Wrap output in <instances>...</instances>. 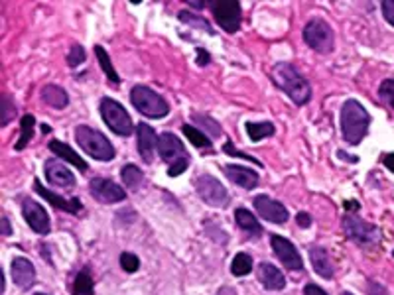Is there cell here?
Here are the masks:
<instances>
[{
    "mask_svg": "<svg viewBox=\"0 0 394 295\" xmlns=\"http://www.w3.org/2000/svg\"><path fill=\"white\" fill-rule=\"evenodd\" d=\"M276 132L274 130V124L272 122H248L246 124V134L253 142H260L264 138H268Z\"/></svg>",
    "mask_w": 394,
    "mask_h": 295,
    "instance_id": "obj_25",
    "label": "cell"
},
{
    "mask_svg": "<svg viewBox=\"0 0 394 295\" xmlns=\"http://www.w3.org/2000/svg\"><path fill=\"white\" fill-rule=\"evenodd\" d=\"M101 114H103V121L107 122V126L115 134L130 136L135 132V126H132V121H130L128 112L117 101L103 99L101 101Z\"/></svg>",
    "mask_w": 394,
    "mask_h": 295,
    "instance_id": "obj_5",
    "label": "cell"
},
{
    "mask_svg": "<svg viewBox=\"0 0 394 295\" xmlns=\"http://www.w3.org/2000/svg\"><path fill=\"white\" fill-rule=\"evenodd\" d=\"M270 242L274 254L278 256V260L284 264V268L292 269V272H302L304 269V262H302L298 250H296V246L292 242L286 241L284 236H278V234H274Z\"/></svg>",
    "mask_w": 394,
    "mask_h": 295,
    "instance_id": "obj_11",
    "label": "cell"
},
{
    "mask_svg": "<svg viewBox=\"0 0 394 295\" xmlns=\"http://www.w3.org/2000/svg\"><path fill=\"white\" fill-rule=\"evenodd\" d=\"M121 266H123L124 272L135 274L138 266H140V260H138V256H135L132 252H124V254L121 256Z\"/></svg>",
    "mask_w": 394,
    "mask_h": 295,
    "instance_id": "obj_34",
    "label": "cell"
},
{
    "mask_svg": "<svg viewBox=\"0 0 394 295\" xmlns=\"http://www.w3.org/2000/svg\"><path fill=\"white\" fill-rule=\"evenodd\" d=\"M255 207L259 211V215L264 218V221H270L274 225H284L288 221V209H286L282 203L274 201L268 195H259L255 197Z\"/></svg>",
    "mask_w": 394,
    "mask_h": 295,
    "instance_id": "obj_12",
    "label": "cell"
},
{
    "mask_svg": "<svg viewBox=\"0 0 394 295\" xmlns=\"http://www.w3.org/2000/svg\"><path fill=\"white\" fill-rule=\"evenodd\" d=\"M304 41L317 54H329L333 50V30L327 22L315 18L304 28Z\"/></svg>",
    "mask_w": 394,
    "mask_h": 295,
    "instance_id": "obj_6",
    "label": "cell"
},
{
    "mask_svg": "<svg viewBox=\"0 0 394 295\" xmlns=\"http://www.w3.org/2000/svg\"><path fill=\"white\" fill-rule=\"evenodd\" d=\"M95 55H97V59H99V63H101V69L105 71V75L109 77L110 83H112V85H119L121 79H119L117 71H115L112 63H110L109 54L105 52V48H103V45H95Z\"/></svg>",
    "mask_w": 394,
    "mask_h": 295,
    "instance_id": "obj_26",
    "label": "cell"
},
{
    "mask_svg": "<svg viewBox=\"0 0 394 295\" xmlns=\"http://www.w3.org/2000/svg\"><path fill=\"white\" fill-rule=\"evenodd\" d=\"M195 189H197V195H199L207 205H211V207H223V205H227V201H229L227 189L223 187L221 181H217V179L211 177V175L197 177Z\"/></svg>",
    "mask_w": 394,
    "mask_h": 295,
    "instance_id": "obj_7",
    "label": "cell"
},
{
    "mask_svg": "<svg viewBox=\"0 0 394 295\" xmlns=\"http://www.w3.org/2000/svg\"><path fill=\"white\" fill-rule=\"evenodd\" d=\"M235 221H237V225L243 228L245 232H248L250 236L259 238L260 234H262L260 223L255 218V215H253L250 211H246V209H237V211H235Z\"/></svg>",
    "mask_w": 394,
    "mask_h": 295,
    "instance_id": "obj_24",
    "label": "cell"
},
{
    "mask_svg": "<svg viewBox=\"0 0 394 295\" xmlns=\"http://www.w3.org/2000/svg\"><path fill=\"white\" fill-rule=\"evenodd\" d=\"M158 154L162 156L164 161H168L170 165H174L177 161L188 160V154H186V148L179 142V138L174 134H162L158 136Z\"/></svg>",
    "mask_w": 394,
    "mask_h": 295,
    "instance_id": "obj_14",
    "label": "cell"
},
{
    "mask_svg": "<svg viewBox=\"0 0 394 295\" xmlns=\"http://www.w3.org/2000/svg\"><path fill=\"white\" fill-rule=\"evenodd\" d=\"M2 234H4V236H8V234H10V223H8V218H6V216L2 218Z\"/></svg>",
    "mask_w": 394,
    "mask_h": 295,
    "instance_id": "obj_45",
    "label": "cell"
},
{
    "mask_svg": "<svg viewBox=\"0 0 394 295\" xmlns=\"http://www.w3.org/2000/svg\"><path fill=\"white\" fill-rule=\"evenodd\" d=\"M382 161H384V165H386V167H388V170L394 174V154H386Z\"/></svg>",
    "mask_w": 394,
    "mask_h": 295,
    "instance_id": "obj_44",
    "label": "cell"
},
{
    "mask_svg": "<svg viewBox=\"0 0 394 295\" xmlns=\"http://www.w3.org/2000/svg\"><path fill=\"white\" fill-rule=\"evenodd\" d=\"M34 124H36V121H34L32 114H24V116H22V122H20L22 134H20L18 142H16V146H14L16 150H24L28 142L32 140V136H34Z\"/></svg>",
    "mask_w": 394,
    "mask_h": 295,
    "instance_id": "obj_28",
    "label": "cell"
},
{
    "mask_svg": "<svg viewBox=\"0 0 394 295\" xmlns=\"http://www.w3.org/2000/svg\"><path fill=\"white\" fill-rule=\"evenodd\" d=\"M379 94L388 107L394 108V79L382 81L381 87H379Z\"/></svg>",
    "mask_w": 394,
    "mask_h": 295,
    "instance_id": "obj_33",
    "label": "cell"
},
{
    "mask_svg": "<svg viewBox=\"0 0 394 295\" xmlns=\"http://www.w3.org/2000/svg\"><path fill=\"white\" fill-rule=\"evenodd\" d=\"M231 272L233 276H237V278H243L246 274H250L253 272V258L245 254V252H239V254L235 256V260H233Z\"/></svg>",
    "mask_w": 394,
    "mask_h": 295,
    "instance_id": "obj_27",
    "label": "cell"
},
{
    "mask_svg": "<svg viewBox=\"0 0 394 295\" xmlns=\"http://www.w3.org/2000/svg\"><path fill=\"white\" fill-rule=\"evenodd\" d=\"M136 136H138V154L146 163L154 161V154L158 150V136L154 128L148 124H138L136 126Z\"/></svg>",
    "mask_w": 394,
    "mask_h": 295,
    "instance_id": "obj_15",
    "label": "cell"
},
{
    "mask_svg": "<svg viewBox=\"0 0 394 295\" xmlns=\"http://www.w3.org/2000/svg\"><path fill=\"white\" fill-rule=\"evenodd\" d=\"M188 165H190V158L188 160H181L174 163V165H170V170H168V175L170 177H177L179 174H184L186 170H188Z\"/></svg>",
    "mask_w": 394,
    "mask_h": 295,
    "instance_id": "obj_39",
    "label": "cell"
},
{
    "mask_svg": "<svg viewBox=\"0 0 394 295\" xmlns=\"http://www.w3.org/2000/svg\"><path fill=\"white\" fill-rule=\"evenodd\" d=\"M121 177H123L126 189H138L142 183V172L136 165H124L121 170Z\"/></svg>",
    "mask_w": 394,
    "mask_h": 295,
    "instance_id": "obj_29",
    "label": "cell"
},
{
    "mask_svg": "<svg viewBox=\"0 0 394 295\" xmlns=\"http://www.w3.org/2000/svg\"><path fill=\"white\" fill-rule=\"evenodd\" d=\"M12 280L14 283L20 285L22 289H28L32 283L36 282V269H34L30 260H26V258H14Z\"/></svg>",
    "mask_w": 394,
    "mask_h": 295,
    "instance_id": "obj_20",
    "label": "cell"
},
{
    "mask_svg": "<svg viewBox=\"0 0 394 295\" xmlns=\"http://www.w3.org/2000/svg\"><path fill=\"white\" fill-rule=\"evenodd\" d=\"M89 189H91V195L95 197L97 201L101 203H121L126 199V191L121 185H117L115 181L105 179V177H95L89 181Z\"/></svg>",
    "mask_w": 394,
    "mask_h": 295,
    "instance_id": "obj_10",
    "label": "cell"
},
{
    "mask_svg": "<svg viewBox=\"0 0 394 295\" xmlns=\"http://www.w3.org/2000/svg\"><path fill=\"white\" fill-rule=\"evenodd\" d=\"M296 221H298V227L302 228H310V225H312V216L308 213H298Z\"/></svg>",
    "mask_w": 394,
    "mask_h": 295,
    "instance_id": "obj_41",
    "label": "cell"
},
{
    "mask_svg": "<svg viewBox=\"0 0 394 295\" xmlns=\"http://www.w3.org/2000/svg\"><path fill=\"white\" fill-rule=\"evenodd\" d=\"M85 61V50H83L81 45H73L71 50H69V55H68V65L69 68H77L79 63Z\"/></svg>",
    "mask_w": 394,
    "mask_h": 295,
    "instance_id": "obj_35",
    "label": "cell"
},
{
    "mask_svg": "<svg viewBox=\"0 0 394 295\" xmlns=\"http://www.w3.org/2000/svg\"><path fill=\"white\" fill-rule=\"evenodd\" d=\"M22 215L26 218V223L30 225V228L38 234H48L50 232V216L46 213V209L41 207L40 203L36 201H24V207H22Z\"/></svg>",
    "mask_w": 394,
    "mask_h": 295,
    "instance_id": "obj_13",
    "label": "cell"
},
{
    "mask_svg": "<svg viewBox=\"0 0 394 295\" xmlns=\"http://www.w3.org/2000/svg\"><path fill=\"white\" fill-rule=\"evenodd\" d=\"M41 101L54 108H66L69 105L68 93L57 85H46L41 89Z\"/></svg>",
    "mask_w": 394,
    "mask_h": 295,
    "instance_id": "obj_22",
    "label": "cell"
},
{
    "mask_svg": "<svg viewBox=\"0 0 394 295\" xmlns=\"http://www.w3.org/2000/svg\"><path fill=\"white\" fill-rule=\"evenodd\" d=\"M310 258H312V266L313 269L324 278V280H329L333 278V264H331V258L327 254L324 248L315 246L310 250Z\"/></svg>",
    "mask_w": 394,
    "mask_h": 295,
    "instance_id": "obj_21",
    "label": "cell"
},
{
    "mask_svg": "<svg viewBox=\"0 0 394 295\" xmlns=\"http://www.w3.org/2000/svg\"><path fill=\"white\" fill-rule=\"evenodd\" d=\"M193 122L201 124L205 130H207V134L211 136V138H219V136H221V126H219L213 119L204 116V114H193Z\"/></svg>",
    "mask_w": 394,
    "mask_h": 295,
    "instance_id": "obj_32",
    "label": "cell"
},
{
    "mask_svg": "<svg viewBox=\"0 0 394 295\" xmlns=\"http://www.w3.org/2000/svg\"><path fill=\"white\" fill-rule=\"evenodd\" d=\"M184 134L190 138V142L195 148H211V142H209V138L205 136V132L197 130V128H193L190 124L184 126Z\"/></svg>",
    "mask_w": 394,
    "mask_h": 295,
    "instance_id": "obj_31",
    "label": "cell"
},
{
    "mask_svg": "<svg viewBox=\"0 0 394 295\" xmlns=\"http://www.w3.org/2000/svg\"><path fill=\"white\" fill-rule=\"evenodd\" d=\"M41 130H43V134H48V132H52V126L43 124V126H41Z\"/></svg>",
    "mask_w": 394,
    "mask_h": 295,
    "instance_id": "obj_48",
    "label": "cell"
},
{
    "mask_svg": "<svg viewBox=\"0 0 394 295\" xmlns=\"http://www.w3.org/2000/svg\"><path fill=\"white\" fill-rule=\"evenodd\" d=\"M75 140L95 160L110 161L115 158V148L107 140V136L101 134L99 130L91 128V126H85V124L77 126L75 128Z\"/></svg>",
    "mask_w": 394,
    "mask_h": 295,
    "instance_id": "obj_3",
    "label": "cell"
},
{
    "mask_svg": "<svg viewBox=\"0 0 394 295\" xmlns=\"http://www.w3.org/2000/svg\"><path fill=\"white\" fill-rule=\"evenodd\" d=\"M36 295H46V294H36Z\"/></svg>",
    "mask_w": 394,
    "mask_h": 295,
    "instance_id": "obj_50",
    "label": "cell"
},
{
    "mask_svg": "<svg viewBox=\"0 0 394 295\" xmlns=\"http://www.w3.org/2000/svg\"><path fill=\"white\" fill-rule=\"evenodd\" d=\"M382 16L386 18V22L394 26V0H384L382 2Z\"/></svg>",
    "mask_w": 394,
    "mask_h": 295,
    "instance_id": "obj_38",
    "label": "cell"
},
{
    "mask_svg": "<svg viewBox=\"0 0 394 295\" xmlns=\"http://www.w3.org/2000/svg\"><path fill=\"white\" fill-rule=\"evenodd\" d=\"M272 79L296 105H306L312 96L310 83L304 79L290 63H276L272 69Z\"/></svg>",
    "mask_w": 394,
    "mask_h": 295,
    "instance_id": "obj_2",
    "label": "cell"
},
{
    "mask_svg": "<svg viewBox=\"0 0 394 295\" xmlns=\"http://www.w3.org/2000/svg\"><path fill=\"white\" fill-rule=\"evenodd\" d=\"M34 187H36V191L40 193L43 199H48V201L52 203L55 209H59V211H66V213H71V215H77V213L81 211L83 205L79 199H63V197L55 195V193H52V191H48V189L43 187L38 179L34 181Z\"/></svg>",
    "mask_w": 394,
    "mask_h": 295,
    "instance_id": "obj_18",
    "label": "cell"
},
{
    "mask_svg": "<svg viewBox=\"0 0 394 295\" xmlns=\"http://www.w3.org/2000/svg\"><path fill=\"white\" fill-rule=\"evenodd\" d=\"M357 209H359V203L357 201H349V203L345 201V211H353L355 213Z\"/></svg>",
    "mask_w": 394,
    "mask_h": 295,
    "instance_id": "obj_46",
    "label": "cell"
},
{
    "mask_svg": "<svg viewBox=\"0 0 394 295\" xmlns=\"http://www.w3.org/2000/svg\"><path fill=\"white\" fill-rule=\"evenodd\" d=\"M179 20L181 22H186V24H197V26L205 28L207 32H211V28H209V24L205 22V20H199V16H195V14H190V12H179Z\"/></svg>",
    "mask_w": 394,
    "mask_h": 295,
    "instance_id": "obj_37",
    "label": "cell"
},
{
    "mask_svg": "<svg viewBox=\"0 0 394 295\" xmlns=\"http://www.w3.org/2000/svg\"><path fill=\"white\" fill-rule=\"evenodd\" d=\"M197 54H199V57H197V63H199V65H205V63L209 61V54H207L205 50H197Z\"/></svg>",
    "mask_w": 394,
    "mask_h": 295,
    "instance_id": "obj_43",
    "label": "cell"
},
{
    "mask_svg": "<svg viewBox=\"0 0 394 295\" xmlns=\"http://www.w3.org/2000/svg\"><path fill=\"white\" fill-rule=\"evenodd\" d=\"M368 124H371V116H368L367 108L363 107L359 101L349 99L343 108H341V132H343V140L351 146H357L368 132Z\"/></svg>",
    "mask_w": 394,
    "mask_h": 295,
    "instance_id": "obj_1",
    "label": "cell"
},
{
    "mask_svg": "<svg viewBox=\"0 0 394 295\" xmlns=\"http://www.w3.org/2000/svg\"><path fill=\"white\" fill-rule=\"evenodd\" d=\"M393 254H394V252H393Z\"/></svg>",
    "mask_w": 394,
    "mask_h": 295,
    "instance_id": "obj_51",
    "label": "cell"
},
{
    "mask_svg": "<svg viewBox=\"0 0 394 295\" xmlns=\"http://www.w3.org/2000/svg\"><path fill=\"white\" fill-rule=\"evenodd\" d=\"M225 174L231 179L233 183H237L239 187L243 189H255L259 185V174L250 167H245V165H227L225 167Z\"/></svg>",
    "mask_w": 394,
    "mask_h": 295,
    "instance_id": "obj_17",
    "label": "cell"
},
{
    "mask_svg": "<svg viewBox=\"0 0 394 295\" xmlns=\"http://www.w3.org/2000/svg\"><path fill=\"white\" fill-rule=\"evenodd\" d=\"M225 152H227V154H231V156H235V158H243V160L255 161V163H259V165H260V161H259V160H255L253 156H246V154H243V152H239V150H235V148L231 146V142H227V144H225Z\"/></svg>",
    "mask_w": 394,
    "mask_h": 295,
    "instance_id": "obj_40",
    "label": "cell"
},
{
    "mask_svg": "<svg viewBox=\"0 0 394 295\" xmlns=\"http://www.w3.org/2000/svg\"><path fill=\"white\" fill-rule=\"evenodd\" d=\"M211 12L215 16L219 26L223 28L225 32L235 34L241 28V4L239 2H233V0L213 2L211 4Z\"/></svg>",
    "mask_w": 394,
    "mask_h": 295,
    "instance_id": "obj_8",
    "label": "cell"
},
{
    "mask_svg": "<svg viewBox=\"0 0 394 295\" xmlns=\"http://www.w3.org/2000/svg\"><path fill=\"white\" fill-rule=\"evenodd\" d=\"M46 177L54 187H73L75 185V175L71 174L66 163L57 160H50L46 163Z\"/></svg>",
    "mask_w": 394,
    "mask_h": 295,
    "instance_id": "obj_16",
    "label": "cell"
},
{
    "mask_svg": "<svg viewBox=\"0 0 394 295\" xmlns=\"http://www.w3.org/2000/svg\"><path fill=\"white\" fill-rule=\"evenodd\" d=\"M217 295H237V292H235V289H231V287H223V289H221Z\"/></svg>",
    "mask_w": 394,
    "mask_h": 295,
    "instance_id": "obj_47",
    "label": "cell"
},
{
    "mask_svg": "<svg viewBox=\"0 0 394 295\" xmlns=\"http://www.w3.org/2000/svg\"><path fill=\"white\" fill-rule=\"evenodd\" d=\"M14 110H16V108L12 107L10 96H8V94H4V96H2V126H6V124L10 122Z\"/></svg>",
    "mask_w": 394,
    "mask_h": 295,
    "instance_id": "obj_36",
    "label": "cell"
},
{
    "mask_svg": "<svg viewBox=\"0 0 394 295\" xmlns=\"http://www.w3.org/2000/svg\"><path fill=\"white\" fill-rule=\"evenodd\" d=\"M341 295H353V294H341Z\"/></svg>",
    "mask_w": 394,
    "mask_h": 295,
    "instance_id": "obj_49",
    "label": "cell"
},
{
    "mask_svg": "<svg viewBox=\"0 0 394 295\" xmlns=\"http://www.w3.org/2000/svg\"><path fill=\"white\" fill-rule=\"evenodd\" d=\"M343 227H345V232L353 238L355 242L359 244H373L381 238V232L375 225H371L367 221H361L359 216L347 215L345 221H343Z\"/></svg>",
    "mask_w": 394,
    "mask_h": 295,
    "instance_id": "obj_9",
    "label": "cell"
},
{
    "mask_svg": "<svg viewBox=\"0 0 394 295\" xmlns=\"http://www.w3.org/2000/svg\"><path fill=\"white\" fill-rule=\"evenodd\" d=\"M257 274H259L260 283H262L266 289H270V292H280V289H284L286 287L284 274L276 268V266L268 264V262H262L259 269H257Z\"/></svg>",
    "mask_w": 394,
    "mask_h": 295,
    "instance_id": "obj_19",
    "label": "cell"
},
{
    "mask_svg": "<svg viewBox=\"0 0 394 295\" xmlns=\"http://www.w3.org/2000/svg\"><path fill=\"white\" fill-rule=\"evenodd\" d=\"M304 295H327L322 287H317V285H313V283H310V285H306V292H304Z\"/></svg>",
    "mask_w": 394,
    "mask_h": 295,
    "instance_id": "obj_42",
    "label": "cell"
},
{
    "mask_svg": "<svg viewBox=\"0 0 394 295\" xmlns=\"http://www.w3.org/2000/svg\"><path fill=\"white\" fill-rule=\"evenodd\" d=\"M73 295H93V280L87 272H81L75 282H73V287H71Z\"/></svg>",
    "mask_w": 394,
    "mask_h": 295,
    "instance_id": "obj_30",
    "label": "cell"
},
{
    "mask_svg": "<svg viewBox=\"0 0 394 295\" xmlns=\"http://www.w3.org/2000/svg\"><path fill=\"white\" fill-rule=\"evenodd\" d=\"M50 150L54 152L57 158L69 161V163L75 165L77 170H81V172L87 170V163H85V161H83L81 158L68 146V144H63V142H59V140H52V142H50Z\"/></svg>",
    "mask_w": 394,
    "mask_h": 295,
    "instance_id": "obj_23",
    "label": "cell"
},
{
    "mask_svg": "<svg viewBox=\"0 0 394 295\" xmlns=\"http://www.w3.org/2000/svg\"><path fill=\"white\" fill-rule=\"evenodd\" d=\"M130 101H132V107L148 119H164L170 112V107L162 96L144 85H136L130 91Z\"/></svg>",
    "mask_w": 394,
    "mask_h": 295,
    "instance_id": "obj_4",
    "label": "cell"
}]
</instances>
